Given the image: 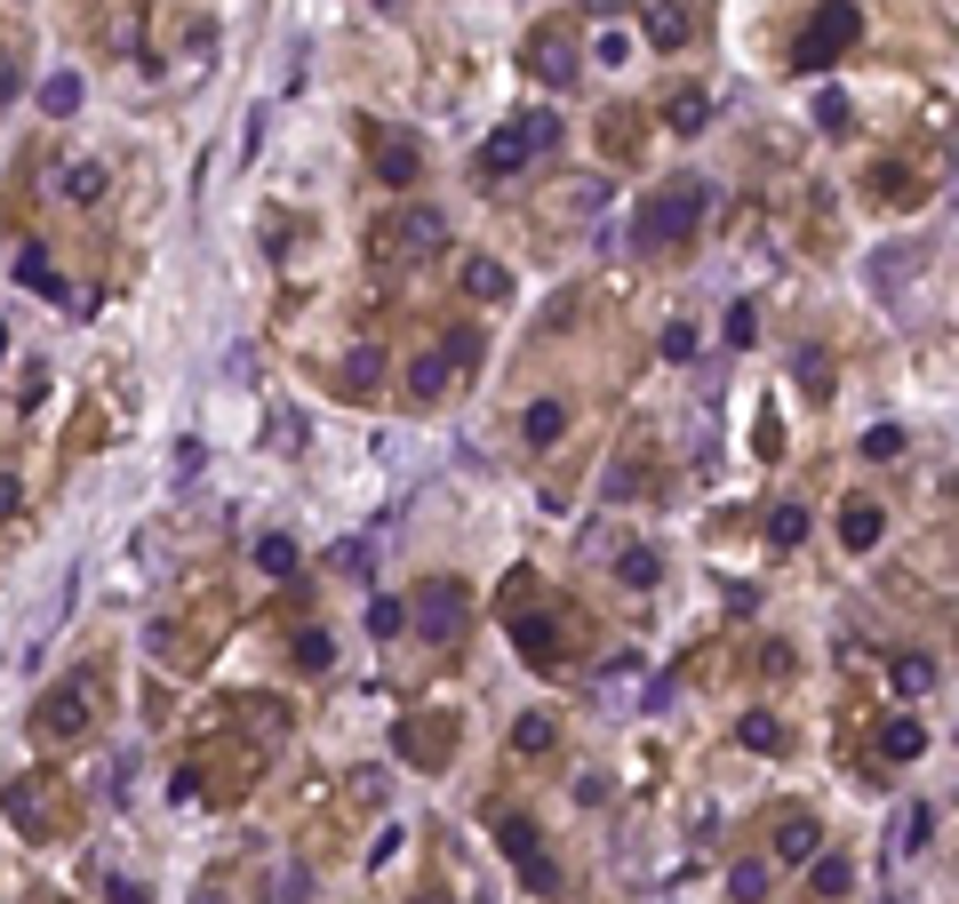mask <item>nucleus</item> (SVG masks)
<instances>
[{"label":"nucleus","instance_id":"nucleus-5","mask_svg":"<svg viewBox=\"0 0 959 904\" xmlns=\"http://www.w3.org/2000/svg\"><path fill=\"white\" fill-rule=\"evenodd\" d=\"M528 73H536V81H552V88H568L576 73H584V56H576L560 32H536V41H528Z\"/></svg>","mask_w":959,"mask_h":904},{"label":"nucleus","instance_id":"nucleus-30","mask_svg":"<svg viewBox=\"0 0 959 904\" xmlns=\"http://www.w3.org/2000/svg\"><path fill=\"white\" fill-rule=\"evenodd\" d=\"M440 353H449L456 368H472V360H479V328H472V320H464V328H449V337H440Z\"/></svg>","mask_w":959,"mask_h":904},{"label":"nucleus","instance_id":"nucleus-26","mask_svg":"<svg viewBox=\"0 0 959 904\" xmlns=\"http://www.w3.org/2000/svg\"><path fill=\"white\" fill-rule=\"evenodd\" d=\"M256 568L264 577H296V545L288 537H256Z\"/></svg>","mask_w":959,"mask_h":904},{"label":"nucleus","instance_id":"nucleus-6","mask_svg":"<svg viewBox=\"0 0 959 904\" xmlns=\"http://www.w3.org/2000/svg\"><path fill=\"white\" fill-rule=\"evenodd\" d=\"M879 537H887V513L872 505V496H847V505H840V545L847 553H872Z\"/></svg>","mask_w":959,"mask_h":904},{"label":"nucleus","instance_id":"nucleus-40","mask_svg":"<svg viewBox=\"0 0 959 904\" xmlns=\"http://www.w3.org/2000/svg\"><path fill=\"white\" fill-rule=\"evenodd\" d=\"M272 904H313V873H281V896Z\"/></svg>","mask_w":959,"mask_h":904},{"label":"nucleus","instance_id":"nucleus-39","mask_svg":"<svg viewBox=\"0 0 959 904\" xmlns=\"http://www.w3.org/2000/svg\"><path fill=\"white\" fill-rule=\"evenodd\" d=\"M400 624H408L400 600H368V632H400Z\"/></svg>","mask_w":959,"mask_h":904},{"label":"nucleus","instance_id":"nucleus-12","mask_svg":"<svg viewBox=\"0 0 959 904\" xmlns=\"http://www.w3.org/2000/svg\"><path fill=\"white\" fill-rule=\"evenodd\" d=\"M520 432H528V441H536V449H552V441H560V432H568V409H560V400H536V409L520 417Z\"/></svg>","mask_w":959,"mask_h":904},{"label":"nucleus","instance_id":"nucleus-16","mask_svg":"<svg viewBox=\"0 0 959 904\" xmlns=\"http://www.w3.org/2000/svg\"><path fill=\"white\" fill-rule=\"evenodd\" d=\"M41 113H49V120L81 113V73H49V81H41Z\"/></svg>","mask_w":959,"mask_h":904},{"label":"nucleus","instance_id":"nucleus-21","mask_svg":"<svg viewBox=\"0 0 959 904\" xmlns=\"http://www.w3.org/2000/svg\"><path fill=\"white\" fill-rule=\"evenodd\" d=\"M736 745L776 753V745H783V721H776V713H744V721H736Z\"/></svg>","mask_w":959,"mask_h":904},{"label":"nucleus","instance_id":"nucleus-42","mask_svg":"<svg viewBox=\"0 0 959 904\" xmlns=\"http://www.w3.org/2000/svg\"><path fill=\"white\" fill-rule=\"evenodd\" d=\"M296 664H313V673H320V664H328V632H304V641H296Z\"/></svg>","mask_w":959,"mask_h":904},{"label":"nucleus","instance_id":"nucleus-41","mask_svg":"<svg viewBox=\"0 0 959 904\" xmlns=\"http://www.w3.org/2000/svg\"><path fill=\"white\" fill-rule=\"evenodd\" d=\"M664 360H696V328H664Z\"/></svg>","mask_w":959,"mask_h":904},{"label":"nucleus","instance_id":"nucleus-28","mask_svg":"<svg viewBox=\"0 0 959 904\" xmlns=\"http://www.w3.org/2000/svg\"><path fill=\"white\" fill-rule=\"evenodd\" d=\"M864 456H872V464H896V456H904V424H872V432H864Z\"/></svg>","mask_w":959,"mask_h":904},{"label":"nucleus","instance_id":"nucleus-8","mask_svg":"<svg viewBox=\"0 0 959 904\" xmlns=\"http://www.w3.org/2000/svg\"><path fill=\"white\" fill-rule=\"evenodd\" d=\"M512 641H520V656L536 664V673H552V664H560V641H552V624H544V617H520V624H512Z\"/></svg>","mask_w":959,"mask_h":904},{"label":"nucleus","instance_id":"nucleus-46","mask_svg":"<svg viewBox=\"0 0 959 904\" xmlns=\"http://www.w3.org/2000/svg\"><path fill=\"white\" fill-rule=\"evenodd\" d=\"M376 9H392V0H376Z\"/></svg>","mask_w":959,"mask_h":904},{"label":"nucleus","instance_id":"nucleus-44","mask_svg":"<svg viewBox=\"0 0 959 904\" xmlns=\"http://www.w3.org/2000/svg\"><path fill=\"white\" fill-rule=\"evenodd\" d=\"M17 505H24V488H17V481H9V473H0V521H9V513H17Z\"/></svg>","mask_w":959,"mask_h":904},{"label":"nucleus","instance_id":"nucleus-35","mask_svg":"<svg viewBox=\"0 0 959 904\" xmlns=\"http://www.w3.org/2000/svg\"><path fill=\"white\" fill-rule=\"evenodd\" d=\"M632 56V41H624V32H615V24H600V41H592V64H608V73H615V64H624Z\"/></svg>","mask_w":959,"mask_h":904},{"label":"nucleus","instance_id":"nucleus-3","mask_svg":"<svg viewBox=\"0 0 959 904\" xmlns=\"http://www.w3.org/2000/svg\"><path fill=\"white\" fill-rule=\"evenodd\" d=\"M552 145H560V120H552V113H528V120L496 128V137L479 145L472 169H479V177H520L528 160H536V153H552Z\"/></svg>","mask_w":959,"mask_h":904},{"label":"nucleus","instance_id":"nucleus-34","mask_svg":"<svg viewBox=\"0 0 959 904\" xmlns=\"http://www.w3.org/2000/svg\"><path fill=\"white\" fill-rule=\"evenodd\" d=\"M928 681H936V664H928V656H896V688H904V696H919Z\"/></svg>","mask_w":959,"mask_h":904},{"label":"nucleus","instance_id":"nucleus-7","mask_svg":"<svg viewBox=\"0 0 959 904\" xmlns=\"http://www.w3.org/2000/svg\"><path fill=\"white\" fill-rule=\"evenodd\" d=\"M449 377H456V360L440 353V345L408 360V392H417V400H440V392H449Z\"/></svg>","mask_w":959,"mask_h":904},{"label":"nucleus","instance_id":"nucleus-17","mask_svg":"<svg viewBox=\"0 0 959 904\" xmlns=\"http://www.w3.org/2000/svg\"><path fill=\"white\" fill-rule=\"evenodd\" d=\"M647 41H656V49H679V41H688V9L656 0V9H647Z\"/></svg>","mask_w":959,"mask_h":904},{"label":"nucleus","instance_id":"nucleus-20","mask_svg":"<svg viewBox=\"0 0 959 904\" xmlns=\"http://www.w3.org/2000/svg\"><path fill=\"white\" fill-rule=\"evenodd\" d=\"M376 177H384V185H417V145H376Z\"/></svg>","mask_w":959,"mask_h":904},{"label":"nucleus","instance_id":"nucleus-13","mask_svg":"<svg viewBox=\"0 0 959 904\" xmlns=\"http://www.w3.org/2000/svg\"><path fill=\"white\" fill-rule=\"evenodd\" d=\"M928 832H936V809L928 800H904V817H896V849L911 856V849H928Z\"/></svg>","mask_w":959,"mask_h":904},{"label":"nucleus","instance_id":"nucleus-45","mask_svg":"<svg viewBox=\"0 0 959 904\" xmlns=\"http://www.w3.org/2000/svg\"><path fill=\"white\" fill-rule=\"evenodd\" d=\"M17 88H24V73H17V64H0V105H9Z\"/></svg>","mask_w":959,"mask_h":904},{"label":"nucleus","instance_id":"nucleus-4","mask_svg":"<svg viewBox=\"0 0 959 904\" xmlns=\"http://www.w3.org/2000/svg\"><path fill=\"white\" fill-rule=\"evenodd\" d=\"M855 41H864V9H855V0H815V17H808V32H800V73L840 64Z\"/></svg>","mask_w":959,"mask_h":904},{"label":"nucleus","instance_id":"nucleus-29","mask_svg":"<svg viewBox=\"0 0 959 904\" xmlns=\"http://www.w3.org/2000/svg\"><path fill=\"white\" fill-rule=\"evenodd\" d=\"M105 192V169L96 160H81V169H64V200H96Z\"/></svg>","mask_w":959,"mask_h":904},{"label":"nucleus","instance_id":"nucleus-15","mask_svg":"<svg viewBox=\"0 0 959 904\" xmlns=\"http://www.w3.org/2000/svg\"><path fill=\"white\" fill-rule=\"evenodd\" d=\"M768 545H776V553L808 545V505H776V513H768Z\"/></svg>","mask_w":959,"mask_h":904},{"label":"nucleus","instance_id":"nucleus-9","mask_svg":"<svg viewBox=\"0 0 959 904\" xmlns=\"http://www.w3.org/2000/svg\"><path fill=\"white\" fill-rule=\"evenodd\" d=\"M808 864H815V873H808V889H815V896H832V904H840V896L855 889V864H847V856H824V849H815Z\"/></svg>","mask_w":959,"mask_h":904},{"label":"nucleus","instance_id":"nucleus-31","mask_svg":"<svg viewBox=\"0 0 959 904\" xmlns=\"http://www.w3.org/2000/svg\"><path fill=\"white\" fill-rule=\"evenodd\" d=\"M440 241H449V224H440L432 209H417V217H408V249H440Z\"/></svg>","mask_w":959,"mask_h":904},{"label":"nucleus","instance_id":"nucleus-10","mask_svg":"<svg viewBox=\"0 0 959 904\" xmlns=\"http://www.w3.org/2000/svg\"><path fill=\"white\" fill-rule=\"evenodd\" d=\"M879 753L887 760H919V753H928V728H919V721H887L879 728Z\"/></svg>","mask_w":959,"mask_h":904},{"label":"nucleus","instance_id":"nucleus-27","mask_svg":"<svg viewBox=\"0 0 959 904\" xmlns=\"http://www.w3.org/2000/svg\"><path fill=\"white\" fill-rule=\"evenodd\" d=\"M496 841H504L512 864H520V856H536V824H528V817H504V824H496Z\"/></svg>","mask_w":959,"mask_h":904},{"label":"nucleus","instance_id":"nucleus-14","mask_svg":"<svg viewBox=\"0 0 959 904\" xmlns=\"http://www.w3.org/2000/svg\"><path fill=\"white\" fill-rule=\"evenodd\" d=\"M815 849H824V832H815L808 817H792V824H783V832H776V856H783V864H808Z\"/></svg>","mask_w":959,"mask_h":904},{"label":"nucleus","instance_id":"nucleus-24","mask_svg":"<svg viewBox=\"0 0 959 904\" xmlns=\"http://www.w3.org/2000/svg\"><path fill=\"white\" fill-rule=\"evenodd\" d=\"M847 120H855L847 88H824V96H815V128H824V137H847Z\"/></svg>","mask_w":959,"mask_h":904},{"label":"nucleus","instance_id":"nucleus-37","mask_svg":"<svg viewBox=\"0 0 959 904\" xmlns=\"http://www.w3.org/2000/svg\"><path fill=\"white\" fill-rule=\"evenodd\" d=\"M904 273H911V249H879V264H872V281H879V288H896Z\"/></svg>","mask_w":959,"mask_h":904},{"label":"nucleus","instance_id":"nucleus-32","mask_svg":"<svg viewBox=\"0 0 959 904\" xmlns=\"http://www.w3.org/2000/svg\"><path fill=\"white\" fill-rule=\"evenodd\" d=\"M719 337H728V345H751V337H760V313H751V305H728V320H719Z\"/></svg>","mask_w":959,"mask_h":904},{"label":"nucleus","instance_id":"nucleus-18","mask_svg":"<svg viewBox=\"0 0 959 904\" xmlns=\"http://www.w3.org/2000/svg\"><path fill=\"white\" fill-rule=\"evenodd\" d=\"M376 377H384V353H376V345H352V353H345V392H376Z\"/></svg>","mask_w":959,"mask_h":904},{"label":"nucleus","instance_id":"nucleus-11","mask_svg":"<svg viewBox=\"0 0 959 904\" xmlns=\"http://www.w3.org/2000/svg\"><path fill=\"white\" fill-rule=\"evenodd\" d=\"M464 288L479 296V305H496V296H512V273H504V264H488V256H472V264H464Z\"/></svg>","mask_w":959,"mask_h":904},{"label":"nucleus","instance_id":"nucleus-2","mask_svg":"<svg viewBox=\"0 0 959 904\" xmlns=\"http://www.w3.org/2000/svg\"><path fill=\"white\" fill-rule=\"evenodd\" d=\"M408 624H417V641L456 649L464 632H472V592H464V577H424L417 600H408Z\"/></svg>","mask_w":959,"mask_h":904},{"label":"nucleus","instance_id":"nucleus-43","mask_svg":"<svg viewBox=\"0 0 959 904\" xmlns=\"http://www.w3.org/2000/svg\"><path fill=\"white\" fill-rule=\"evenodd\" d=\"M336 568H345V577H368V545H336Z\"/></svg>","mask_w":959,"mask_h":904},{"label":"nucleus","instance_id":"nucleus-33","mask_svg":"<svg viewBox=\"0 0 959 904\" xmlns=\"http://www.w3.org/2000/svg\"><path fill=\"white\" fill-rule=\"evenodd\" d=\"M49 728H56V736H73V728H81V688L49 696Z\"/></svg>","mask_w":959,"mask_h":904},{"label":"nucleus","instance_id":"nucleus-22","mask_svg":"<svg viewBox=\"0 0 959 904\" xmlns=\"http://www.w3.org/2000/svg\"><path fill=\"white\" fill-rule=\"evenodd\" d=\"M17 288H41V296H64V281H56V264H49L41 249H24V256H17Z\"/></svg>","mask_w":959,"mask_h":904},{"label":"nucleus","instance_id":"nucleus-23","mask_svg":"<svg viewBox=\"0 0 959 904\" xmlns=\"http://www.w3.org/2000/svg\"><path fill=\"white\" fill-rule=\"evenodd\" d=\"M615 577H624L632 592H647V585H656V577H664V560H656V553H647V545H632L624 560H615Z\"/></svg>","mask_w":959,"mask_h":904},{"label":"nucleus","instance_id":"nucleus-38","mask_svg":"<svg viewBox=\"0 0 959 904\" xmlns=\"http://www.w3.org/2000/svg\"><path fill=\"white\" fill-rule=\"evenodd\" d=\"M520 881H528L536 896H552V889H560V873H552V856H520Z\"/></svg>","mask_w":959,"mask_h":904},{"label":"nucleus","instance_id":"nucleus-19","mask_svg":"<svg viewBox=\"0 0 959 904\" xmlns=\"http://www.w3.org/2000/svg\"><path fill=\"white\" fill-rule=\"evenodd\" d=\"M704 120H712V96H704V88H679V96H672V137H696Z\"/></svg>","mask_w":959,"mask_h":904},{"label":"nucleus","instance_id":"nucleus-1","mask_svg":"<svg viewBox=\"0 0 959 904\" xmlns=\"http://www.w3.org/2000/svg\"><path fill=\"white\" fill-rule=\"evenodd\" d=\"M696 217H704V185H696V177H679V185H664V192H647V200H640V224H632V249H640V256H656L664 241H688Z\"/></svg>","mask_w":959,"mask_h":904},{"label":"nucleus","instance_id":"nucleus-36","mask_svg":"<svg viewBox=\"0 0 959 904\" xmlns=\"http://www.w3.org/2000/svg\"><path fill=\"white\" fill-rule=\"evenodd\" d=\"M512 745H520V753H544V745H552V721H544V713H528L520 728H512Z\"/></svg>","mask_w":959,"mask_h":904},{"label":"nucleus","instance_id":"nucleus-25","mask_svg":"<svg viewBox=\"0 0 959 904\" xmlns=\"http://www.w3.org/2000/svg\"><path fill=\"white\" fill-rule=\"evenodd\" d=\"M728 896H736V904H768V864H751V856H744L736 873H728Z\"/></svg>","mask_w":959,"mask_h":904}]
</instances>
